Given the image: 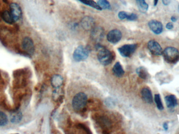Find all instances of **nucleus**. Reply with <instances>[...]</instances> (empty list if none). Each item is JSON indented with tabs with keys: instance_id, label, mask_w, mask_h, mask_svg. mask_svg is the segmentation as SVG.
I'll use <instances>...</instances> for the list:
<instances>
[{
	"instance_id": "f257e3e1",
	"label": "nucleus",
	"mask_w": 179,
	"mask_h": 134,
	"mask_svg": "<svg viewBox=\"0 0 179 134\" xmlns=\"http://www.w3.org/2000/svg\"><path fill=\"white\" fill-rule=\"evenodd\" d=\"M96 48L98 51L97 58L101 64L107 66L113 62L115 58V54L113 52L99 44L96 46Z\"/></svg>"
},
{
	"instance_id": "f03ea898",
	"label": "nucleus",
	"mask_w": 179,
	"mask_h": 134,
	"mask_svg": "<svg viewBox=\"0 0 179 134\" xmlns=\"http://www.w3.org/2000/svg\"><path fill=\"white\" fill-rule=\"evenodd\" d=\"M162 54L168 64H175L179 61V50L175 47L169 46L165 48Z\"/></svg>"
},
{
	"instance_id": "7ed1b4c3",
	"label": "nucleus",
	"mask_w": 179,
	"mask_h": 134,
	"mask_svg": "<svg viewBox=\"0 0 179 134\" xmlns=\"http://www.w3.org/2000/svg\"><path fill=\"white\" fill-rule=\"evenodd\" d=\"M87 103V95L84 93L80 92L76 94L72 99V107L75 112H80L85 107Z\"/></svg>"
},
{
	"instance_id": "20e7f679",
	"label": "nucleus",
	"mask_w": 179,
	"mask_h": 134,
	"mask_svg": "<svg viewBox=\"0 0 179 134\" xmlns=\"http://www.w3.org/2000/svg\"><path fill=\"white\" fill-rule=\"evenodd\" d=\"M89 49L87 47L80 46L75 49L73 52V59L77 62L85 61L89 55Z\"/></svg>"
},
{
	"instance_id": "39448f33",
	"label": "nucleus",
	"mask_w": 179,
	"mask_h": 134,
	"mask_svg": "<svg viewBox=\"0 0 179 134\" xmlns=\"http://www.w3.org/2000/svg\"><path fill=\"white\" fill-rule=\"evenodd\" d=\"M137 48V44H127L118 48V51L122 56L125 58H128L134 53Z\"/></svg>"
},
{
	"instance_id": "423d86ee",
	"label": "nucleus",
	"mask_w": 179,
	"mask_h": 134,
	"mask_svg": "<svg viewBox=\"0 0 179 134\" xmlns=\"http://www.w3.org/2000/svg\"><path fill=\"white\" fill-rule=\"evenodd\" d=\"M147 46L149 51L153 55L160 56L163 54V48L157 41L155 40H150L148 42Z\"/></svg>"
},
{
	"instance_id": "0eeeda50",
	"label": "nucleus",
	"mask_w": 179,
	"mask_h": 134,
	"mask_svg": "<svg viewBox=\"0 0 179 134\" xmlns=\"http://www.w3.org/2000/svg\"><path fill=\"white\" fill-rule=\"evenodd\" d=\"M21 46L24 50L30 55H33L35 52V46L33 40L28 37L24 38Z\"/></svg>"
},
{
	"instance_id": "6e6552de",
	"label": "nucleus",
	"mask_w": 179,
	"mask_h": 134,
	"mask_svg": "<svg viewBox=\"0 0 179 134\" xmlns=\"http://www.w3.org/2000/svg\"><path fill=\"white\" fill-rule=\"evenodd\" d=\"M9 9L14 21H18L21 19L22 17V11L21 7L17 3H12L9 5Z\"/></svg>"
},
{
	"instance_id": "1a4fd4ad",
	"label": "nucleus",
	"mask_w": 179,
	"mask_h": 134,
	"mask_svg": "<svg viewBox=\"0 0 179 134\" xmlns=\"http://www.w3.org/2000/svg\"><path fill=\"white\" fill-rule=\"evenodd\" d=\"M122 37V34L118 29H113L110 31L107 35V39L113 44H116L120 41Z\"/></svg>"
},
{
	"instance_id": "9d476101",
	"label": "nucleus",
	"mask_w": 179,
	"mask_h": 134,
	"mask_svg": "<svg viewBox=\"0 0 179 134\" xmlns=\"http://www.w3.org/2000/svg\"><path fill=\"white\" fill-rule=\"evenodd\" d=\"M148 26L149 28L154 34L159 35L163 32V25L160 21L157 20H151L149 21Z\"/></svg>"
},
{
	"instance_id": "9b49d317",
	"label": "nucleus",
	"mask_w": 179,
	"mask_h": 134,
	"mask_svg": "<svg viewBox=\"0 0 179 134\" xmlns=\"http://www.w3.org/2000/svg\"><path fill=\"white\" fill-rule=\"evenodd\" d=\"M81 26L86 31L92 30L94 27L95 22L94 20L91 17L85 16L83 18L81 22Z\"/></svg>"
},
{
	"instance_id": "f8f14e48",
	"label": "nucleus",
	"mask_w": 179,
	"mask_h": 134,
	"mask_svg": "<svg viewBox=\"0 0 179 134\" xmlns=\"http://www.w3.org/2000/svg\"><path fill=\"white\" fill-rule=\"evenodd\" d=\"M104 35V30L101 27H96L93 28L91 32V37L96 42L101 40Z\"/></svg>"
},
{
	"instance_id": "ddd939ff",
	"label": "nucleus",
	"mask_w": 179,
	"mask_h": 134,
	"mask_svg": "<svg viewBox=\"0 0 179 134\" xmlns=\"http://www.w3.org/2000/svg\"><path fill=\"white\" fill-rule=\"evenodd\" d=\"M141 97L145 103L152 104L153 103V96L151 91L148 87H144L141 90Z\"/></svg>"
},
{
	"instance_id": "4468645a",
	"label": "nucleus",
	"mask_w": 179,
	"mask_h": 134,
	"mask_svg": "<svg viewBox=\"0 0 179 134\" xmlns=\"http://www.w3.org/2000/svg\"><path fill=\"white\" fill-rule=\"evenodd\" d=\"M165 102L168 108H174L178 105V101L176 97L173 94H170L165 96Z\"/></svg>"
},
{
	"instance_id": "2eb2a0df",
	"label": "nucleus",
	"mask_w": 179,
	"mask_h": 134,
	"mask_svg": "<svg viewBox=\"0 0 179 134\" xmlns=\"http://www.w3.org/2000/svg\"><path fill=\"white\" fill-rule=\"evenodd\" d=\"M112 71L114 75L118 78L122 77L125 73V71L122 68V66L119 62H117L115 64L113 67Z\"/></svg>"
},
{
	"instance_id": "dca6fc26",
	"label": "nucleus",
	"mask_w": 179,
	"mask_h": 134,
	"mask_svg": "<svg viewBox=\"0 0 179 134\" xmlns=\"http://www.w3.org/2000/svg\"><path fill=\"white\" fill-rule=\"evenodd\" d=\"M1 17L3 20L8 24H12L14 23V21L13 17L12 16V14L9 11L5 10L1 13Z\"/></svg>"
},
{
	"instance_id": "f3484780",
	"label": "nucleus",
	"mask_w": 179,
	"mask_h": 134,
	"mask_svg": "<svg viewBox=\"0 0 179 134\" xmlns=\"http://www.w3.org/2000/svg\"><path fill=\"white\" fill-rule=\"evenodd\" d=\"M23 118V115L21 112L15 111L11 113L10 116L11 122L13 124H18L21 122Z\"/></svg>"
},
{
	"instance_id": "a211bd4d",
	"label": "nucleus",
	"mask_w": 179,
	"mask_h": 134,
	"mask_svg": "<svg viewBox=\"0 0 179 134\" xmlns=\"http://www.w3.org/2000/svg\"><path fill=\"white\" fill-rule=\"evenodd\" d=\"M63 83V78L61 75H54L52 79V85L54 88H59Z\"/></svg>"
},
{
	"instance_id": "6ab92c4d",
	"label": "nucleus",
	"mask_w": 179,
	"mask_h": 134,
	"mask_svg": "<svg viewBox=\"0 0 179 134\" xmlns=\"http://www.w3.org/2000/svg\"><path fill=\"white\" fill-rule=\"evenodd\" d=\"M98 123L100 126H101L102 128H105L106 130H108L111 127V122L108 120L106 118L103 117H100L98 119Z\"/></svg>"
},
{
	"instance_id": "aec40b11",
	"label": "nucleus",
	"mask_w": 179,
	"mask_h": 134,
	"mask_svg": "<svg viewBox=\"0 0 179 134\" xmlns=\"http://www.w3.org/2000/svg\"><path fill=\"white\" fill-rule=\"evenodd\" d=\"M137 4L139 11L143 13L147 12L148 9V5L146 2L145 0H136Z\"/></svg>"
},
{
	"instance_id": "412c9836",
	"label": "nucleus",
	"mask_w": 179,
	"mask_h": 134,
	"mask_svg": "<svg viewBox=\"0 0 179 134\" xmlns=\"http://www.w3.org/2000/svg\"><path fill=\"white\" fill-rule=\"evenodd\" d=\"M136 72L139 77L143 80H146L148 78V72L146 69L143 67H140L137 69Z\"/></svg>"
},
{
	"instance_id": "4be33fe9",
	"label": "nucleus",
	"mask_w": 179,
	"mask_h": 134,
	"mask_svg": "<svg viewBox=\"0 0 179 134\" xmlns=\"http://www.w3.org/2000/svg\"><path fill=\"white\" fill-rule=\"evenodd\" d=\"M80 2L84 4L87 5L90 7H93L97 10H102L101 8L99 6V5L94 1L93 0H78Z\"/></svg>"
},
{
	"instance_id": "5701e85b",
	"label": "nucleus",
	"mask_w": 179,
	"mask_h": 134,
	"mask_svg": "<svg viewBox=\"0 0 179 134\" xmlns=\"http://www.w3.org/2000/svg\"><path fill=\"white\" fill-rule=\"evenodd\" d=\"M154 100H155V102L156 105H157V107L158 110H161V111L163 110L164 109V106L163 105V102L161 101L160 94H155V95Z\"/></svg>"
},
{
	"instance_id": "b1692460",
	"label": "nucleus",
	"mask_w": 179,
	"mask_h": 134,
	"mask_svg": "<svg viewBox=\"0 0 179 134\" xmlns=\"http://www.w3.org/2000/svg\"><path fill=\"white\" fill-rule=\"evenodd\" d=\"M97 3L102 9H111V4L107 0H99Z\"/></svg>"
},
{
	"instance_id": "393cba45",
	"label": "nucleus",
	"mask_w": 179,
	"mask_h": 134,
	"mask_svg": "<svg viewBox=\"0 0 179 134\" xmlns=\"http://www.w3.org/2000/svg\"><path fill=\"white\" fill-rule=\"evenodd\" d=\"M9 119L5 113L0 111V126L4 127L7 125Z\"/></svg>"
},
{
	"instance_id": "a878e982",
	"label": "nucleus",
	"mask_w": 179,
	"mask_h": 134,
	"mask_svg": "<svg viewBox=\"0 0 179 134\" xmlns=\"http://www.w3.org/2000/svg\"><path fill=\"white\" fill-rule=\"evenodd\" d=\"M137 19H138V16L136 14H134V13H130V14L128 13L126 19L128 21H134L137 20Z\"/></svg>"
},
{
	"instance_id": "bb28decb",
	"label": "nucleus",
	"mask_w": 179,
	"mask_h": 134,
	"mask_svg": "<svg viewBox=\"0 0 179 134\" xmlns=\"http://www.w3.org/2000/svg\"><path fill=\"white\" fill-rule=\"evenodd\" d=\"M128 14V13L125 12V11H120V12L118 13V18L120 19H121V20L126 19Z\"/></svg>"
},
{
	"instance_id": "cd10ccee",
	"label": "nucleus",
	"mask_w": 179,
	"mask_h": 134,
	"mask_svg": "<svg viewBox=\"0 0 179 134\" xmlns=\"http://www.w3.org/2000/svg\"><path fill=\"white\" fill-rule=\"evenodd\" d=\"M166 28H167L168 29H172L173 28V24L172 23H168L166 25Z\"/></svg>"
},
{
	"instance_id": "c85d7f7f",
	"label": "nucleus",
	"mask_w": 179,
	"mask_h": 134,
	"mask_svg": "<svg viewBox=\"0 0 179 134\" xmlns=\"http://www.w3.org/2000/svg\"><path fill=\"white\" fill-rule=\"evenodd\" d=\"M163 4L168 5L171 3V0H163Z\"/></svg>"
},
{
	"instance_id": "c756f323",
	"label": "nucleus",
	"mask_w": 179,
	"mask_h": 134,
	"mask_svg": "<svg viewBox=\"0 0 179 134\" xmlns=\"http://www.w3.org/2000/svg\"><path fill=\"white\" fill-rule=\"evenodd\" d=\"M163 127L165 130H168V124L167 123L165 122L163 124Z\"/></svg>"
},
{
	"instance_id": "7c9ffc66",
	"label": "nucleus",
	"mask_w": 179,
	"mask_h": 134,
	"mask_svg": "<svg viewBox=\"0 0 179 134\" xmlns=\"http://www.w3.org/2000/svg\"><path fill=\"white\" fill-rule=\"evenodd\" d=\"M171 19L173 22H175L177 21V19L175 16H172L171 18Z\"/></svg>"
},
{
	"instance_id": "2f4dec72",
	"label": "nucleus",
	"mask_w": 179,
	"mask_h": 134,
	"mask_svg": "<svg viewBox=\"0 0 179 134\" xmlns=\"http://www.w3.org/2000/svg\"><path fill=\"white\" fill-rule=\"evenodd\" d=\"M158 1L159 0H153V5H154V6H156L157 4H158Z\"/></svg>"
},
{
	"instance_id": "473e14b6",
	"label": "nucleus",
	"mask_w": 179,
	"mask_h": 134,
	"mask_svg": "<svg viewBox=\"0 0 179 134\" xmlns=\"http://www.w3.org/2000/svg\"></svg>"
}]
</instances>
